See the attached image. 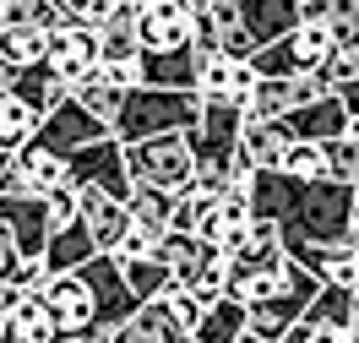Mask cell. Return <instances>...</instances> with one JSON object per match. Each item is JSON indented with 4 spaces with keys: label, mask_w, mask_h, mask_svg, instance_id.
<instances>
[{
    "label": "cell",
    "mask_w": 359,
    "mask_h": 343,
    "mask_svg": "<svg viewBox=\"0 0 359 343\" xmlns=\"http://www.w3.org/2000/svg\"><path fill=\"white\" fill-rule=\"evenodd\" d=\"M196 120H202V93L196 88H147V82H136L120 98L114 137L136 142V137H158V131H191Z\"/></svg>",
    "instance_id": "cell-1"
},
{
    "label": "cell",
    "mask_w": 359,
    "mask_h": 343,
    "mask_svg": "<svg viewBox=\"0 0 359 343\" xmlns=\"http://www.w3.org/2000/svg\"><path fill=\"white\" fill-rule=\"evenodd\" d=\"M120 147H126L131 180L163 185V191H191V180H196V142H191V131H158V137H136V142H120Z\"/></svg>",
    "instance_id": "cell-2"
},
{
    "label": "cell",
    "mask_w": 359,
    "mask_h": 343,
    "mask_svg": "<svg viewBox=\"0 0 359 343\" xmlns=\"http://www.w3.org/2000/svg\"><path fill=\"white\" fill-rule=\"evenodd\" d=\"M289 262V246H283V229L272 224V218H250L245 234L234 240L224 251V267H229V295H240L250 278L272 273V267H283Z\"/></svg>",
    "instance_id": "cell-3"
},
{
    "label": "cell",
    "mask_w": 359,
    "mask_h": 343,
    "mask_svg": "<svg viewBox=\"0 0 359 343\" xmlns=\"http://www.w3.org/2000/svg\"><path fill=\"white\" fill-rule=\"evenodd\" d=\"M76 273L88 278V289H93V327H120V321L142 305V300L131 295L126 267H120V256H114V251H93ZM93 327H88V332H93Z\"/></svg>",
    "instance_id": "cell-4"
},
{
    "label": "cell",
    "mask_w": 359,
    "mask_h": 343,
    "mask_svg": "<svg viewBox=\"0 0 359 343\" xmlns=\"http://www.w3.org/2000/svg\"><path fill=\"white\" fill-rule=\"evenodd\" d=\"M98 137H114L109 126L98 120V114L82 104V98H60V104H49L44 120H39V131H33V142H44V147H55V153H76V147H88V142Z\"/></svg>",
    "instance_id": "cell-5"
},
{
    "label": "cell",
    "mask_w": 359,
    "mask_h": 343,
    "mask_svg": "<svg viewBox=\"0 0 359 343\" xmlns=\"http://www.w3.org/2000/svg\"><path fill=\"white\" fill-rule=\"evenodd\" d=\"M321 93H332V82L321 71H283V76H256V88L245 98V114H267V120H283L289 109L311 104Z\"/></svg>",
    "instance_id": "cell-6"
},
{
    "label": "cell",
    "mask_w": 359,
    "mask_h": 343,
    "mask_svg": "<svg viewBox=\"0 0 359 343\" xmlns=\"http://www.w3.org/2000/svg\"><path fill=\"white\" fill-rule=\"evenodd\" d=\"M66 180L71 185H104L114 196H131V169H126L120 137H98V142H88V147H76L66 159Z\"/></svg>",
    "instance_id": "cell-7"
},
{
    "label": "cell",
    "mask_w": 359,
    "mask_h": 343,
    "mask_svg": "<svg viewBox=\"0 0 359 343\" xmlns=\"http://www.w3.org/2000/svg\"><path fill=\"white\" fill-rule=\"evenodd\" d=\"M44 60H49V71H55L66 88H76V82H82V76L98 66V27L82 22V17H66V22L49 33Z\"/></svg>",
    "instance_id": "cell-8"
},
{
    "label": "cell",
    "mask_w": 359,
    "mask_h": 343,
    "mask_svg": "<svg viewBox=\"0 0 359 343\" xmlns=\"http://www.w3.org/2000/svg\"><path fill=\"white\" fill-rule=\"evenodd\" d=\"M136 39L142 49H180L196 39V6L191 0H142L136 11Z\"/></svg>",
    "instance_id": "cell-9"
},
{
    "label": "cell",
    "mask_w": 359,
    "mask_h": 343,
    "mask_svg": "<svg viewBox=\"0 0 359 343\" xmlns=\"http://www.w3.org/2000/svg\"><path fill=\"white\" fill-rule=\"evenodd\" d=\"M49 305V316L60 321V332L66 338H88V327H93V289H88V278L76 273H49V283L39 289Z\"/></svg>",
    "instance_id": "cell-10"
},
{
    "label": "cell",
    "mask_w": 359,
    "mask_h": 343,
    "mask_svg": "<svg viewBox=\"0 0 359 343\" xmlns=\"http://www.w3.org/2000/svg\"><path fill=\"white\" fill-rule=\"evenodd\" d=\"M76 207H82V224H88V234H93L98 251H114V246L126 240V229H131L126 196H114V191H104V185H76Z\"/></svg>",
    "instance_id": "cell-11"
},
{
    "label": "cell",
    "mask_w": 359,
    "mask_h": 343,
    "mask_svg": "<svg viewBox=\"0 0 359 343\" xmlns=\"http://www.w3.org/2000/svg\"><path fill=\"white\" fill-rule=\"evenodd\" d=\"M250 88H256V66H250V55H202V76H196V93L202 98H234V104H245Z\"/></svg>",
    "instance_id": "cell-12"
},
{
    "label": "cell",
    "mask_w": 359,
    "mask_h": 343,
    "mask_svg": "<svg viewBox=\"0 0 359 343\" xmlns=\"http://www.w3.org/2000/svg\"><path fill=\"white\" fill-rule=\"evenodd\" d=\"M136 71H142L147 88H196V76H202V55H196V44L142 49V55H136Z\"/></svg>",
    "instance_id": "cell-13"
},
{
    "label": "cell",
    "mask_w": 359,
    "mask_h": 343,
    "mask_svg": "<svg viewBox=\"0 0 359 343\" xmlns=\"http://www.w3.org/2000/svg\"><path fill=\"white\" fill-rule=\"evenodd\" d=\"M0 218L17 234V251L22 256H44L49 246V207L39 191H22V196H0Z\"/></svg>",
    "instance_id": "cell-14"
},
{
    "label": "cell",
    "mask_w": 359,
    "mask_h": 343,
    "mask_svg": "<svg viewBox=\"0 0 359 343\" xmlns=\"http://www.w3.org/2000/svg\"><path fill=\"white\" fill-rule=\"evenodd\" d=\"M294 131L283 120H267V114H245V126H240V163L245 169H278L283 153H289Z\"/></svg>",
    "instance_id": "cell-15"
},
{
    "label": "cell",
    "mask_w": 359,
    "mask_h": 343,
    "mask_svg": "<svg viewBox=\"0 0 359 343\" xmlns=\"http://www.w3.org/2000/svg\"><path fill=\"white\" fill-rule=\"evenodd\" d=\"M283 126H289L294 137H311V142H332L348 131V104L332 93H321V98H311V104H299V109L283 114Z\"/></svg>",
    "instance_id": "cell-16"
},
{
    "label": "cell",
    "mask_w": 359,
    "mask_h": 343,
    "mask_svg": "<svg viewBox=\"0 0 359 343\" xmlns=\"http://www.w3.org/2000/svg\"><path fill=\"white\" fill-rule=\"evenodd\" d=\"M234 6H240V17H245L256 49L272 44V39H283V33H294V22L305 17L299 0H234Z\"/></svg>",
    "instance_id": "cell-17"
},
{
    "label": "cell",
    "mask_w": 359,
    "mask_h": 343,
    "mask_svg": "<svg viewBox=\"0 0 359 343\" xmlns=\"http://www.w3.org/2000/svg\"><path fill=\"white\" fill-rule=\"evenodd\" d=\"M185 332H180V321L163 311V300H142L131 316L114 327L109 343H180Z\"/></svg>",
    "instance_id": "cell-18"
},
{
    "label": "cell",
    "mask_w": 359,
    "mask_h": 343,
    "mask_svg": "<svg viewBox=\"0 0 359 343\" xmlns=\"http://www.w3.org/2000/svg\"><path fill=\"white\" fill-rule=\"evenodd\" d=\"M11 163H17V175H22L27 191H55V185H66V153H55V147H44V142L27 137L17 153H11Z\"/></svg>",
    "instance_id": "cell-19"
},
{
    "label": "cell",
    "mask_w": 359,
    "mask_h": 343,
    "mask_svg": "<svg viewBox=\"0 0 359 343\" xmlns=\"http://www.w3.org/2000/svg\"><path fill=\"white\" fill-rule=\"evenodd\" d=\"M245 332H250L245 300H240V295H224V300H212V305H202V321H196V332H191V338H202V343H240Z\"/></svg>",
    "instance_id": "cell-20"
},
{
    "label": "cell",
    "mask_w": 359,
    "mask_h": 343,
    "mask_svg": "<svg viewBox=\"0 0 359 343\" xmlns=\"http://www.w3.org/2000/svg\"><path fill=\"white\" fill-rule=\"evenodd\" d=\"M6 332H11V343H60V338H66V332H60V321L49 316V305H44L39 289L17 300V311L6 316Z\"/></svg>",
    "instance_id": "cell-21"
},
{
    "label": "cell",
    "mask_w": 359,
    "mask_h": 343,
    "mask_svg": "<svg viewBox=\"0 0 359 343\" xmlns=\"http://www.w3.org/2000/svg\"><path fill=\"white\" fill-rule=\"evenodd\" d=\"M131 224L142 229H175V207H180V191H163V185H147V180H131Z\"/></svg>",
    "instance_id": "cell-22"
},
{
    "label": "cell",
    "mask_w": 359,
    "mask_h": 343,
    "mask_svg": "<svg viewBox=\"0 0 359 343\" xmlns=\"http://www.w3.org/2000/svg\"><path fill=\"white\" fill-rule=\"evenodd\" d=\"M39 120H44L39 104H27L17 88H0V147H6V153H17V147L39 131Z\"/></svg>",
    "instance_id": "cell-23"
},
{
    "label": "cell",
    "mask_w": 359,
    "mask_h": 343,
    "mask_svg": "<svg viewBox=\"0 0 359 343\" xmlns=\"http://www.w3.org/2000/svg\"><path fill=\"white\" fill-rule=\"evenodd\" d=\"M93 251H98V246H93L88 224H82V213H76V218H71L66 229H55V234H49L44 262H49V273H71V267H82V262H88Z\"/></svg>",
    "instance_id": "cell-24"
},
{
    "label": "cell",
    "mask_w": 359,
    "mask_h": 343,
    "mask_svg": "<svg viewBox=\"0 0 359 343\" xmlns=\"http://www.w3.org/2000/svg\"><path fill=\"white\" fill-rule=\"evenodd\" d=\"M44 49H49L44 27H33V22H0V60H6L11 71L44 60Z\"/></svg>",
    "instance_id": "cell-25"
},
{
    "label": "cell",
    "mask_w": 359,
    "mask_h": 343,
    "mask_svg": "<svg viewBox=\"0 0 359 343\" xmlns=\"http://www.w3.org/2000/svg\"><path fill=\"white\" fill-rule=\"evenodd\" d=\"M71 98H82V104H88V109H93V114H98V120H104V126L114 131V114H120V98H126V88H120V82H109L104 71L93 66L88 76H82V82L71 88Z\"/></svg>",
    "instance_id": "cell-26"
},
{
    "label": "cell",
    "mask_w": 359,
    "mask_h": 343,
    "mask_svg": "<svg viewBox=\"0 0 359 343\" xmlns=\"http://www.w3.org/2000/svg\"><path fill=\"white\" fill-rule=\"evenodd\" d=\"M278 169H289L294 180H327L332 175V159H327V142H311V137H294L289 153Z\"/></svg>",
    "instance_id": "cell-27"
},
{
    "label": "cell",
    "mask_w": 359,
    "mask_h": 343,
    "mask_svg": "<svg viewBox=\"0 0 359 343\" xmlns=\"http://www.w3.org/2000/svg\"><path fill=\"white\" fill-rule=\"evenodd\" d=\"M126 267V283H131V295L136 300H158L175 278H169V267L158 262V256H136V262H120Z\"/></svg>",
    "instance_id": "cell-28"
},
{
    "label": "cell",
    "mask_w": 359,
    "mask_h": 343,
    "mask_svg": "<svg viewBox=\"0 0 359 343\" xmlns=\"http://www.w3.org/2000/svg\"><path fill=\"white\" fill-rule=\"evenodd\" d=\"M185 289L202 300V305L224 300V295H229V267H224V251H207V256H202V267L185 278Z\"/></svg>",
    "instance_id": "cell-29"
},
{
    "label": "cell",
    "mask_w": 359,
    "mask_h": 343,
    "mask_svg": "<svg viewBox=\"0 0 359 343\" xmlns=\"http://www.w3.org/2000/svg\"><path fill=\"white\" fill-rule=\"evenodd\" d=\"M348 283H321L316 289V300L305 305V316L311 321H327V327H348Z\"/></svg>",
    "instance_id": "cell-30"
},
{
    "label": "cell",
    "mask_w": 359,
    "mask_h": 343,
    "mask_svg": "<svg viewBox=\"0 0 359 343\" xmlns=\"http://www.w3.org/2000/svg\"><path fill=\"white\" fill-rule=\"evenodd\" d=\"M163 311H169V316L180 321V332H185V338H191V332H196V321H202V300L191 295V289H185V283H169V289H163Z\"/></svg>",
    "instance_id": "cell-31"
},
{
    "label": "cell",
    "mask_w": 359,
    "mask_h": 343,
    "mask_svg": "<svg viewBox=\"0 0 359 343\" xmlns=\"http://www.w3.org/2000/svg\"><path fill=\"white\" fill-rule=\"evenodd\" d=\"M278 343H354V338H348V327H327V321L299 316V321H294V327H289V332H283Z\"/></svg>",
    "instance_id": "cell-32"
},
{
    "label": "cell",
    "mask_w": 359,
    "mask_h": 343,
    "mask_svg": "<svg viewBox=\"0 0 359 343\" xmlns=\"http://www.w3.org/2000/svg\"><path fill=\"white\" fill-rule=\"evenodd\" d=\"M327 159H332V180H343V185L359 180V137H332Z\"/></svg>",
    "instance_id": "cell-33"
},
{
    "label": "cell",
    "mask_w": 359,
    "mask_h": 343,
    "mask_svg": "<svg viewBox=\"0 0 359 343\" xmlns=\"http://www.w3.org/2000/svg\"><path fill=\"white\" fill-rule=\"evenodd\" d=\"M158 240H163V229H142V224H131V229H126V240L114 246V256H120V262H136V256H158Z\"/></svg>",
    "instance_id": "cell-34"
},
{
    "label": "cell",
    "mask_w": 359,
    "mask_h": 343,
    "mask_svg": "<svg viewBox=\"0 0 359 343\" xmlns=\"http://www.w3.org/2000/svg\"><path fill=\"white\" fill-rule=\"evenodd\" d=\"M11 283H17L22 295H33V289H44V283H49V262H44V256H22V262L11 267Z\"/></svg>",
    "instance_id": "cell-35"
},
{
    "label": "cell",
    "mask_w": 359,
    "mask_h": 343,
    "mask_svg": "<svg viewBox=\"0 0 359 343\" xmlns=\"http://www.w3.org/2000/svg\"><path fill=\"white\" fill-rule=\"evenodd\" d=\"M22 262V251H17V234H11V224L0 218V278H11V267Z\"/></svg>",
    "instance_id": "cell-36"
},
{
    "label": "cell",
    "mask_w": 359,
    "mask_h": 343,
    "mask_svg": "<svg viewBox=\"0 0 359 343\" xmlns=\"http://www.w3.org/2000/svg\"><path fill=\"white\" fill-rule=\"evenodd\" d=\"M17 300H22V289H17L11 278H0V321H6L11 311H17Z\"/></svg>",
    "instance_id": "cell-37"
},
{
    "label": "cell",
    "mask_w": 359,
    "mask_h": 343,
    "mask_svg": "<svg viewBox=\"0 0 359 343\" xmlns=\"http://www.w3.org/2000/svg\"><path fill=\"white\" fill-rule=\"evenodd\" d=\"M337 98H343L348 109H359V76H348V82H337Z\"/></svg>",
    "instance_id": "cell-38"
},
{
    "label": "cell",
    "mask_w": 359,
    "mask_h": 343,
    "mask_svg": "<svg viewBox=\"0 0 359 343\" xmlns=\"http://www.w3.org/2000/svg\"><path fill=\"white\" fill-rule=\"evenodd\" d=\"M348 338L359 343V283H354V295H348Z\"/></svg>",
    "instance_id": "cell-39"
},
{
    "label": "cell",
    "mask_w": 359,
    "mask_h": 343,
    "mask_svg": "<svg viewBox=\"0 0 359 343\" xmlns=\"http://www.w3.org/2000/svg\"><path fill=\"white\" fill-rule=\"evenodd\" d=\"M55 6H60L66 17H82V6H88V0H55Z\"/></svg>",
    "instance_id": "cell-40"
},
{
    "label": "cell",
    "mask_w": 359,
    "mask_h": 343,
    "mask_svg": "<svg viewBox=\"0 0 359 343\" xmlns=\"http://www.w3.org/2000/svg\"><path fill=\"white\" fill-rule=\"evenodd\" d=\"M6 175H11V153L0 147V185H6Z\"/></svg>",
    "instance_id": "cell-41"
},
{
    "label": "cell",
    "mask_w": 359,
    "mask_h": 343,
    "mask_svg": "<svg viewBox=\"0 0 359 343\" xmlns=\"http://www.w3.org/2000/svg\"><path fill=\"white\" fill-rule=\"evenodd\" d=\"M354 229H359V180H354Z\"/></svg>",
    "instance_id": "cell-42"
},
{
    "label": "cell",
    "mask_w": 359,
    "mask_h": 343,
    "mask_svg": "<svg viewBox=\"0 0 359 343\" xmlns=\"http://www.w3.org/2000/svg\"><path fill=\"white\" fill-rule=\"evenodd\" d=\"M240 343H272V338H256V332H245V338H240Z\"/></svg>",
    "instance_id": "cell-43"
},
{
    "label": "cell",
    "mask_w": 359,
    "mask_h": 343,
    "mask_svg": "<svg viewBox=\"0 0 359 343\" xmlns=\"http://www.w3.org/2000/svg\"><path fill=\"white\" fill-rule=\"evenodd\" d=\"M0 343H11V332H6V321H0Z\"/></svg>",
    "instance_id": "cell-44"
},
{
    "label": "cell",
    "mask_w": 359,
    "mask_h": 343,
    "mask_svg": "<svg viewBox=\"0 0 359 343\" xmlns=\"http://www.w3.org/2000/svg\"><path fill=\"white\" fill-rule=\"evenodd\" d=\"M191 6H196V11H202V6H212V0H191Z\"/></svg>",
    "instance_id": "cell-45"
},
{
    "label": "cell",
    "mask_w": 359,
    "mask_h": 343,
    "mask_svg": "<svg viewBox=\"0 0 359 343\" xmlns=\"http://www.w3.org/2000/svg\"><path fill=\"white\" fill-rule=\"evenodd\" d=\"M180 343H202V338H180Z\"/></svg>",
    "instance_id": "cell-46"
},
{
    "label": "cell",
    "mask_w": 359,
    "mask_h": 343,
    "mask_svg": "<svg viewBox=\"0 0 359 343\" xmlns=\"http://www.w3.org/2000/svg\"><path fill=\"white\" fill-rule=\"evenodd\" d=\"M354 251H359V229H354Z\"/></svg>",
    "instance_id": "cell-47"
}]
</instances>
